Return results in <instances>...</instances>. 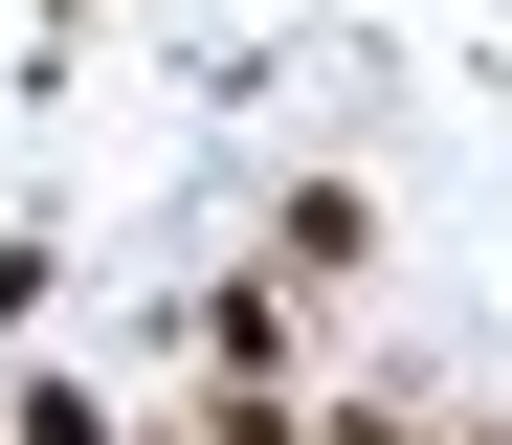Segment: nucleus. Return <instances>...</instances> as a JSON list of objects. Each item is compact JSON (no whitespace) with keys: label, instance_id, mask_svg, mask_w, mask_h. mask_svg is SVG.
Masks as SVG:
<instances>
[{"label":"nucleus","instance_id":"7ed1b4c3","mask_svg":"<svg viewBox=\"0 0 512 445\" xmlns=\"http://www.w3.org/2000/svg\"><path fill=\"white\" fill-rule=\"evenodd\" d=\"M0 445H112V401H90V379H23V401H0Z\"/></svg>","mask_w":512,"mask_h":445},{"label":"nucleus","instance_id":"f03ea898","mask_svg":"<svg viewBox=\"0 0 512 445\" xmlns=\"http://www.w3.org/2000/svg\"><path fill=\"white\" fill-rule=\"evenodd\" d=\"M201 379H290V290H201Z\"/></svg>","mask_w":512,"mask_h":445},{"label":"nucleus","instance_id":"20e7f679","mask_svg":"<svg viewBox=\"0 0 512 445\" xmlns=\"http://www.w3.org/2000/svg\"><path fill=\"white\" fill-rule=\"evenodd\" d=\"M179 445H201V423H179Z\"/></svg>","mask_w":512,"mask_h":445},{"label":"nucleus","instance_id":"f257e3e1","mask_svg":"<svg viewBox=\"0 0 512 445\" xmlns=\"http://www.w3.org/2000/svg\"><path fill=\"white\" fill-rule=\"evenodd\" d=\"M290 267H268V290H357V267H379V201H357V178H290V223H268Z\"/></svg>","mask_w":512,"mask_h":445}]
</instances>
